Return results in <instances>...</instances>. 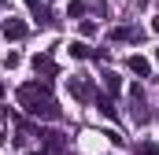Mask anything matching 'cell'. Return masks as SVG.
<instances>
[{
  "mask_svg": "<svg viewBox=\"0 0 159 155\" xmlns=\"http://www.w3.org/2000/svg\"><path fill=\"white\" fill-rule=\"evenodd\" d=\"M26 4H30V7H34V11H37L41 19H44V11H41V0H26Z\"/></svg>",
  "mask_w": 159,
  "mask_h": 155,
  "instance_id": "13",
  "label": "cell"
},
{
  "mask_svg": "<svg viewBox=\"0 0 159 155\" xmlns=\"http://www.w3.org/2000/svg\"><path fill=\"white\" fill-rule=\"evenodd\" d=\"M96 111H100V115H107V118H115V107H111V100H107V96H96Z\"/></svg>",
  "mask_w": 159,
  "mask_h": 155,
  "instance_id": "8",
  "label": "cell"
},
{
  "mask_svg": "<svg viewBox=\"0 0 159 155\" xmlns=\"http://www.w3.org/2000/svg\"><path fill=\"white\" fill-rule=\"evenodd\" d=\"M34 155H48V152H34Z\"/></svg>",
  "mask_w": 159,
  "mask_h": 155,
  "instance_id": "15",
  "label": "cell"
},
{
  "mask_svg": "<svg viewBox=\"0 0 159 155\" xmlns=\"http://www.w3.org/2000/svg\"><path fill=\"white\" fill-rule=\"evenodd\" d=\"M34 70H37V74H56V63H52V59H48V55H34Z\"/></svg>",
  "mask_w": 159,
  "mask_h": 155,
  "instance_id": "7",
  "label": "cell"
},
{
  "mask_svg": "<svg viewBox=\"0 0 159 155\" xmlns=\"http://www.w3.org/2000/svg\"><path fill=\"white\" fill-rule=\"evenodd\" d=\"M67 89H70V96H74V100H81V104L89 100V85H85L81 78H70V81H67Z\"/></svg>",
  "mask_w": 159,
  "mask_h": 155,
  "instance_id": "3",
  "label": "cell"
},
{
  "mask_svg": "<svg viewBox=\"0 0 159 155\" xmlns=\"http://www.w3.org/2000/svg\"><path fill=\"white\" fill-rule=\"evenodd\" d=\"M19 104L26 107V115H34V118H48V122H56V118H59L56 100L48 96V89H44L41 81H26V85L19 89Z\"/></svg>",
  "mask_w": 159,
  "mask_h": 155,
  "instance_id": "1",
  "label": "cell"
},
{
  "mask_svg": "<svg viewBox=\"0 0 159 155\" xmlns=\"http://www.w3.org/2000/svg\"><path fill=\"white\" fill-rule=\"evenodd\" d=\"M152 30H156V33H159V15H156V19H152Z\"/></svg>",
  "mask_w": 159,
  "mask_h": 155,
  "instance_id": "14",
  "label": "cell"
},
{
  "mask_svg": "<svg viewBox=\"0 0 159 155\" xmlns=\"http://www.w3.org/2000/svg\"><path fill=\"white\" fill-rule=\"evenodd\" d=\"M0 4H4V0H0Z\"/></svg>",
  "mask_w": 159,
  "mask_h": 155,
  "instance_id": "18",
  "label": "cell"
},
{
  "mask_svg": "<svg viewBox=\"0 0 159 155\" xmlns=\"http://www.w3.org/2000/svg\"><path fill=\"white\" fill-rule=\"evenodd\" d=\"M19 63H22L19 52H7V55H4V67H19Z\"/></svg>",
  "mask_w": 159,
  "mask_h": 155,
  "instance_id": "11",
  "label": "cell"
},
{
  "mask_svg": "<svg viewBox=\"0 0 159 155\" xmlns=\"http://www.w3.org/2000/svg\"><path fill=\"white\" fill-rule=\"evenodd\" d=\"M100 78H104V89H107L111 96H119V92H122V78L115 74V70H104Z\"/></svg>",
  "mask_w": 159,
  "mask_h": 155,
  "instance_id": "4",
  "label": "cell"
},
{
  "mask_svg": "<svg viewBox=\"0 0 159 155\" xmlns=\"http://www.w3.org/2000/svg\"><path fill=\"white\" fill-rule=\"evenodd\" d=\"M111 41H115V44H126V41H137V30H133V26H115V30H111Z\"/></svg>",
  "mask_w": 159,
  "mask_h": 155,
  "instance_id": "5",
  "label": "cell"
},
{
  "mask_svg": "<svg viewBox=\"0 0 159 155\" xmlns=\"http://www.w3.org/2000/svg\"><path fill=\"white\" fill-rule=\"evenodd\" d=\"M156 59H159V48H156Z\"/></svg>",
  "mask_w": 159,
  "mask_h": 155,
  "instance_id": "16",
  "label": "cell"
},
{
  "mask_svg": "<svg viewBox=\"0 0 159 155\" xmlns=\"http://www.w3.org/2000/svg\"><path fill=\"white\" fill-rule=\"evenodd\" d=\"M67 52H70L74 59H85V55H89V44H81V41H70V48H67Z\"/></svg>",
  "mask_w": 159,
  "mask_h": 155,
  "instance_id": "9",
  "label": "cell"
},
{
  "mask_svg": "<svg viewBox=\"0 0 159 155\" xmlns=\"http://www.w3.org/2000/svg\"><path fill=\"white\" fill-rule=\"evenodd\" d=\"M129 70L137 78H148V70H152V63L144 59V55H129Z\"/></svg>",
  "mask_w": 159,
  "mask_h": 155,
  "instance_id": "6",
  "label": "cell"
},
{
  "mask_svg": "<svg viewBox=\"0 0 159 155\" xmlns=\"http://www.w3.org/2000/svg\"><path fill=\"white\" fill-rule=\"evenodd\" d=\"M0 92H4V85H0Z\"/></svg>",
  "mask_w": 159,
  "mask_h": 155,
  "instance_id": "17",
  "label": "cell"
},
{
  "mask_svg": "<svg viewBox=\"0 0 159 155\" xmlns=\"http://www.w3.org/2000/svg\"><path fill=\"white\" fill-rule=\"evenodd\" d=\"M0 33H4L7 41H22L30 30H26V22H22V19H15V15H11V19H4V22H0Z\"/></svg>",
  "mask_w": 159,
  "mask_h": 155,
  "instance_id": "2",
  "label": "cell"
},
{
  "mask_svg": "<svg viewBox=\"0 0 159 155\" xmlns=\"http://www.w3.org/2000/svg\"><path fill=\"white\" fill-rule=\"evenodd\" d=\"M44 144L48 148H63V133H44Z\"/></svg>",
  "mask_w": 159,
  "mask_h": 155,
  "instance_id": "10",
  "label": "cell"
},
{
  "mask_svg": "<svg viewBox=\"0 0 159 155\" xmlns=\"http://www.w3.org/2000/svg\"><path fill=\"white\" fill-rule=\"evenodd\" d=\"M137 155H156V144H141V148H137Z\"/></svg>",
  "mask_w": 159,
  "mask_h": 155,
  "instance_id": "12",
  "label": "cell"
}]
</instances>
